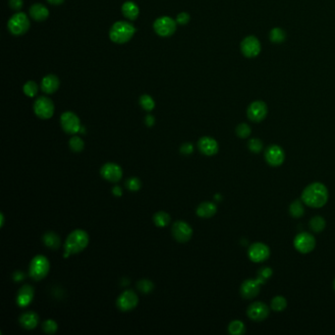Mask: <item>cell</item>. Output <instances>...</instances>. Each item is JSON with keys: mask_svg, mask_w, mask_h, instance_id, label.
Wrapping results in <instances>:
<instances>
[{"mask_svg": "<svg viewBox=\"0 0 335 335\" xmlns=\"http://www.w3.org/2000/svg\"><path fill=\"white\" fill-rule=\"evenodd\" d=\"M328 201V190L319 182L308 185L302 193V202L308 207L319 209L326 205Z\"/></svg>", "mask_w": 335, "mask_h": 335, "instance_id": "cell-1", "label": "cell"}, {"mask_svg": "<svg viewBox=\"0 0 335 335\" xmlns=\"http://www.w3.org/2000/svg\"><path fill=\"white\" fill-rule=\"evenodd\" d=\"M88 234L83 229H76L72 231L65 241L64 258H68L71 255L79 254L84 251L88 245Z\"/></svg>", "mask_w": 335, "mask_h": 335, "instance_id": "cell-2", "label": "cell"}, {"mask_svg": "<svg viewBox=\"0 0 335 335\" xmlns=\"http://www.w3.org/2000/svg\"><path fill=\"white\" fill-rule=\"evenodd\" d=\"M135 27L126 21H118L114 23L109 31L110 39L118 44L128 42L135 35Z\"/></svg>", "mask_w": 335, "mask_h": 335, "instance_id": "cell-3", "label": "cell"}, {"mask_svg": "<svg viewBox=\"0 0 335 335\" xmlns=\"http://www.w3.org/2000/svg\"><path fill=\"white\" fill-rule=\"evenodd\" d=\"M50 268L51 264L47 258L42 255H37L31 261L29 272L33 279L39 281L49 274Z\"/></svg>", "mask_w": 335, "mask_h": 335, "instance_id": "cell-4", "label": "cell"}, {"mask_svg": "<svg viewBox=\"0 0 335 335\" xmlns=\"http://www.w3.org/2000/svg\"><path fill=\"white\" fill-rule=\"evenodd\" d=\"M7 27H8L9 32L12 35H22L29 31L31 27V22H30L29 17L25 13L19 12V13L14 14L10 18V20L8 21Z\"/></svg>", "mask_w": 335, "mask_h": 335, "instance_id": "cell-5", "label": "cell"}, {"mask_svg": "<svg viewBox=\"0 0 335 335\" xmlns=\"http://www.w3.org/2000/svg\"><path fill=\"white\" fill-rule=\"evenodd\" d=\"M34 111L40 119H50L54 114V104L50 98L39 97L34 104Z\"/></svg>", "mask_w": 335, "mask_h": 335, "instance_id": "cell-6", "label": "cell"}, {"mask_svg": "<svg viewBox=\"0 0 335 335\" xmlns=\"http://www.w3.org/2000/svg\"><path fill=\"white\" fill-rule=\"evenodd\" d=\"M172 235L175 240L179 243H187L191 240L193 236V229L189 223L183 220H178L173 223L172 228Z\"/></svg>", "mask_w": 335, "mask_h": 335, "instance_id": "cell-7", "label": "cell"}, {"mask_svg": "<svg viewBox=\"0 0 335 335\" xmlns=\"http://www.w3.org/2000/svg\"><path fill=\"white\" fill-rule=\"evenodd\" d=\"M294 247L302 254H309L316 248V239L308 232H301L294 239Z\"/></svg>", "mask_w": 335, "mask_h": 335, "instance_id": "cell-8", "label": "cell"}, {"mask_svg": "<svg viewBox=\"0 0 335 335\" xmlns=\"http://www.w3.org/2000/svg\"><path fill=\"white\" fill-rule=\"evenodd\" d=\"M60 124L63 131L70 135H75L80 132L82 126L80 118L72 111L64 112L60 117Z\"/></svg>", "mask_w": 335, "mask_h": 335, "instance_id": "cell-9", "label": "cell"}, {"mask_svg": "<svg viewBox=\"0 0 335 335\" xmlns=\"http://www.w3.org/2000/svg\"><path fill=\"white\" fill-rule=\"evenodd\" d=\"M265 282V280L262 279L261 277L257 278V279H247L245 280L241 287H240V293L241 296L244 299L247 300H251L254 299L255 297H257L260 293V287L262 284H264Z\"/></svg>", "mask_w": 335, "mask_h": 335, "instance_id": "cell-10", "label": "cell"}, {"mask_svg": "<svg viewBox=\"0 0 335 335\" xmlns=\"http://www.w3.org/2000/svg\"><path fill=\"white\" fill-rule=\"evenodd\" d=\"M176 21L168 16H163L157 19L154 23L155 32L160 36H170L176 31Z\"/></svg>", "mask_w": 335, "mask_h": 335, "instance_id": "cell-11", "label": "cell"}, {"mask_svg": "<svg viewBox=\"0 0 335 335\" xmlns=\"http://www.w3.org/2000/svg\"><path fill=\"white\" fill-rule=\"evenodd\" d=\"M240 47H241L242 53L246 57L253 58L260 54L262 45H261L260 40L256 36L249 35L242 40Z\"/></svg>", "mask_w": 335, "mask_h": 335, "instance_id": "cell-12", "label": "cell"}, {"mask_svg": "<svg viewBox=\"0 0 335 335\" xmlns=\"http://www.w3.org/2000/svg\"><path fill=\"white\" fill-rule=\"evenodd\" d=\"M139 303V298L133 290L124 291L117 299V307L122 312H129L134 310Z\"/></svg>", "mask_w": 335, "mask_h": 335, "instance_id": "cell-13", "label": "cell"}, {"mask_svg": "<svg viewBox=\"0 0 335 335\" xmlns=\"http://www.w3.org/2000/svg\"><path fill=\"white\" fill-rule=\"evenodd\" d=\"M249 259L254 263L265 262L270 256L269 248L264 243H254L248 251Z\"/></svg>", "mask_w": 335, "mask_h": 335, "instance_id": "cell-14", "label": "cell"}, {"mask_svg": "<svg viewBox=\"0 0 335 335\" xmlns=\"http://www.w3.org/2000/svg\"><path fill=\"white\" fill-rule=\"evenodd\" d=\"M267 115V106L261 101L252 103L247 109V116L253 122H261Z\"/></svg>", "mask_w": 335, "mask_h": 335, "instance_id": "cell-15", "label": "cell"}, {"mask_svg": "<svg viewBox=\"0 0 335 335\" xmlns=\"http://www.w3.org/2000/svg\"><path fill=\"white\" fill-rule=\"evenodd\" d=\"M264 158L266 162L273 167L280 166L285 160V154L281 147L277 145L269 146L264 153Z\"/></svg>", "mask_w": 335, "mask_h": 335, "instance_id": "cell-16", "label": "cell"}, {"mask_svg": "<svg viewBox=\"0 0 335 335\" xmlns=\"http://www.w3.org/2000/svg\"><path fill=\"white\" fill-rule=\"evenodd\" d=\"M101 175L106 181L116 183L121 180L123 176L122 168L114 162H106L101 168Z\"/></svg>", "mask_w": 335, "mask_h": 335, "instance_id": "cell-17", "label": "cell"}, {"mask_svg": "<svg viewBox=\"0 0 335 335\" xmlns=\"http://www.w3.org/2000/svg\"><path fill=\"white\" fill-rule=\"evenodd\" d=\"M269 315V308L263 302L251 304L247 310V316L254 321H263Z\"/></svg>", "mask_w": 335, "mask_h": 335, "instance_id": "cell-18", "label": "cell"}, {"mask_svg": "<svg viewBox=\"0 0 335 335\" xmlns=\"http://www.w3.org/2000/svg\"><path fill=\"white\" fill-rule=\"evenodd\" d=\"M200 152L208 157H212L218 153V142L212 137H203L198 141Z\"/></svg>", "mask_w": 335, "mask_h": 335, "instance_id": "cell-19", "label": "cell"}, {"mask_svg": "<svg viewBox=\"0 0 335 335\" xmlns=\"http://www.w3.org/2000/svg\"><path fill=\"white\" fill-rule=\"evenodd\" d=\"M34 295H35V290L33 288V286H31L30 284L23 285L17 294L16 302L18 306L21 308L28 307L33 301Z\"/></svg>", "mask_w": 335, "mask_h": 335, "instance_id": "cell-20", "label": "cell"}, {"mask_svg": "<svg viewBox=\"0 0 335 335\" xmlns=\"http://www.w3.org/2000/svg\"><path fill=\"white\" fill-rule=\"evenodd\" d=\"M60 86V81L58 77L55 75H47L45 76L40 84L41 90L46 93V94H52L54 93Z\"/></svg>", "mask_w": 335, "mask_h": 335, "instance_id": "cell-21", "label": "cell"}, {"mask_svg": "<svg viewBox=\"0 0 335 335\" xmlns=\"http://www.w3.org/2000/svg\"><path fill=\"white\" fill-rule=\"evenodd\" d=\"M20 324L28 330L31 329H35L39 322V317L36 313L35 312H26L24 314L21 315L20 318H19Z\"/></svg>", "mask_w": 335, "mask_h": 335, "instance_id": "cell-22", "label": "cell"}, {"mask_svg": "<svg viewBox=\"0 0 335 335\" xmlns=\"http://www.w3.org/2000/svg\"><path fill=\"white\" fill-rule=\"evenodd\" d=\"M30 15L34 20L41 22L49 18L50 11L44 5L40 3H35L30 8Z\"/></svg>", "mask_w": 335, "mask_h": 335, "instance_id": "cell-23", "label": "cell"}, {"mask_svg": "<svg viewBox=\"0 0 335 335\" xmlns=\"http://www.w3.org/2000/svg\"><path fill=\"white\" fill-rule=\"evenodd\" d=\"M217 212L215 204L212 202H204L197 208V214L202 218H211Z\"/></svg>", "mask_w": 335, "mask_h": 335, "instance_id": "cell-24", "label": "cell"}, {"mask_svg": "<svg viewBox=\"0 0 335 335\" xmlns=\"http://www.w3.org/2000/svg\"><path fill=\"white\" fill-rule=\"evenodd\" d=\"M42 241L46 247L51 248L52 250H57L61 245L60 237L55 232H53V231L44 233L42 237Z\"/></svg>", "mask_w": 335, "mask_h": 335, "instance_id": "cell-25", "label": "cell"}, {"mask_svg": "<svg viewBox=\"0 0 335 335\" xmlns=\"http://www.w3.org/2000/svg\"><path fill=\"white\" fill-rule=\"evenodd\" d=\"M122 13L124 17L131 21H134L138 18L140 10L136 3H134L133 1H127L122 5Z\"/></svg>", "mask_w": 335, "mask_h": 335, "instance_id": "cell-26", "label": "cell"}, {"mask_svg": "<svg viewBox=\"0 0 335 335\" xmlns=\"http://www.w3.org/2000/svg\"><path fill=\"white\" fill-rule=\"evenodd\" d=\"M245 331V324L241 320H233L229 323L228 332L232 335H242Z\"/></svg>", "mask_w": 335, "mask_h": 335, "instance_id": "cell-27", "label": "cell"}, {"mask_svg": "<svg viewBox=\"0 0 335 335\" xmlns=\"http://www.w3.org/2000/svg\"><path fill=\"white\" fill-rule=\"evenodd\" d=\"M171 217L165 212H159L154 215V222L158 227H165L170 223Z\"/></svg>", "mask_w": 335, "mask_h": 335, "instance_id": "cell-28", "label": "cell"}, {"mask_svg": "<svg viewBox=\"0 0 335 335\" xmlns=\"http://www.w3.org/2000/svg\"><path fill=\"white\" fill-rule=\"evenodd\" d=\"M289 212L294 218H299L305 213V209L303 203L300 200L294 201L289 207Z\"/></svg>", "mask_w": 335, "mask_h": 335, "instance_id": "cell-29", "label": "cell"}, {"mask_svg": "<svg viewBox=\"0 0 335 335\" xmlns=\"http://www.w3.org/2000/svg\"><path fill=\"white\" fill-rule=\"evenodd\" d=\"M310 228L316 233H320L325 228V220L319 215L314 216L310 220Z\"/></svg>", "mask_w": 335, "mask_h": 335, "instance_id": "cell-30", "label": "cell"}, {"mask_svg": "<svg viewBox=\"0 0 335 335\" xmlns=\"http://www.w3.org/2000/svg\"><path fill=\"white\" fill-rule=\"evenodd\" d=\"M137 288L141 293L148 294V293H151L154 290L155 284L151 280H149V279H141L137 283Z\"/></svg>", "mask_w": 335, "mask_h": 335, "instance_id": "cell-31", "label": "cell"}, {"mask_svg": "<svg viewBox=\"0 0 335 335\" xmlns=\"http://www.w3.org/2000/svg\"><path fill=\"white\" fill-rule=\"evenodd\" d=\"M140 106L146 111H152L156 106V103L151 95L142 94L140 98Z\"/></svg>", "mask_w": 335, "mask_h": 335, "instance_id": "cell-32", "label": "cell"}, {"mask_svg": "<svg viewBox=\"0 0 335 335\" xmlns=\"http://www.w3.org/2000/svg\"><path fill=\"white\" fill-rule=\"evenodd\" d=\"M286 34L280 28H274L269 33V39L274 43H281L285 40Z\"/></svg>", "mask_w": 335, "mask_h": 335, "instance_id": "cell-33", "label": "cell"}, {"mask_svg": "<svg viewBox=\"0 0 335 335\" xmlns=\"http://www.w3.org/2000/svg\"><path fill=\"white\" fill-rule=\"evenodd\" d=\"M270 307L274 312H282L287 307V301L282 296H275L270 303Z\"/></svg>", "mask_w": 335, "mask_h": 335, "instance_id": "cell-34", "label": "cell"}, {"mask_svg": "<svg viewBox=\"0 0 335 335\" xmlns=\"http://www.w3.org/2000/svg\"><path fill=\"white\" fill-rule=\"evenodd\" d=\"M24 93L29 98H34L38 92V86L34 81H28L23 87Z\"/></svg>", "mask_w": 335, "mask_h": 335, "instance_id": "cell-35", "label": "cell"}, {"mask_svg": "<svg viewBox=\"0 0 335 335\" xmlns=\"http://www.w3.org/2000/svg\"><path fill=\"white\" fill-rule=\"evenodd\" d=\"M69 147L74 153H81L85 148V142L80 137L74 136L69 141Z\"/></svg>", "mask_w": 335, "mask_h": 335, "instance_id": "cell-36", "label": "cell"}, {"mask_svg": "<svg viewBox=\"0 0 335 335\" xmlns=\"http://www.w3.org/2000/svg\"><path fill=\"white\" fill-rule=\"evenodd\" d=\"M252 133V130H251V127L246 124V123H241V124H239L236 128V135L239 137V138H241V139H246L248 138Z\"/></svg>", "mask_w": 335, "mask_h": 335, "instance_id": "cell-37", "label": "cell"}, {"mask_svg": "<svg viewBox=\"0 0 335 335\" xmlns=\"http://www.w3.org/2000/svg\"><path fill=\"white\" fill-rule=\"evenodd\" d=\"M42 330L47 334H54L57 331V322L53 319H46L42 323Z\"/></svg>", "mask_w": 335, "mask_h": 335, "instance_id": "cell-38", "label": "cell"}, {"mask_svg": "<svg viewBox=\"0 0 335 335\" xmlns=\"http://www.w3.org/2000/svg\"><path fill=\"white\" fill-rule=\"evenodd\" d=\"M248 147H249V150L254 153V154H259L263 151V141L260 140V139H257V138H254V139H251L249 141V143H248Z\"/></svg>", "mask_w": 335, "mask_h": 335, "instance_id": "cell-39", "label": "cell"}, {"mask_svg": "<svg viewBox=\"0 0 335 335\" xmlns=\"http://www.w3.org/2000/svg\"><path fill=\"white\" fill-rule=\"evenodd\" d=\"M125 184L127 189L132 191V192H137V191H139L141 188V182L137 177H130Z\"/></svg>", "mask_w": 335, "mask_h": 335, "instance_id": "cell-40", "label": "cell"}, {"mask_svg": "<svg viewBox=\"0 0 335 335\" xmlns=\"http://www.w3.org/2000/svg\"><path fill=\"white\" fill-rule=\"evenodd\" d=\"M194 152V146L191 142H185L180 147V153L184 156H190Z\"/></svg>", "mask_w": 335, "mask_h": 335, "instance_id": "cell-41", "label": "cell"}, {"mask_svg": "<svg viewBox=\"0 0 335 335\" xmlns=\"http://www.w3.org/2000/svg\"><path fill=\"white\" fill-rule=\"evenodd\" d=\"M190 21V15L186 12H182L180 14L177 15V18H176V23L179 24V25H186L188 24Z\"/></svg>", "mask_w": 335, "mask_h": 335, "instance_id": "cell-42", "label": "cell"}, {"mask_svg": "<svg viewBox=\"0 0 335 335\" xmlns=\"http://www.w3.org/2000/svg\"><path fill=\"white\" fill-rule=\"evenodd\" d=\"M24 5L23 0H9V6L11 7L12 10L19 11L22 9Z\"/></svg>", "mask_w": 335, "mask_h": 335, "instance_id": "cell-43", "label": "cell"}, {"mask_svg": "<svg viewBox=\"0 0 335 335\" xmlns=\"http://www.w3.org/2000/svg\"><path fill=\"white\" fill-rule=\"evenodd\" d=\"M272 275V269L269 267H264L260 270L259 273V277H261L264 280H266L267 278H269Z\"/></svg>", "mask_w": 335, "mask_h": 335, "instance_id": "cell-44", "label": "cell"}, {"mask_svg": "<svg viewBox=\"0 0 335 335\" xmlns=\"http://www.w3.org/2000/svg\"><path fill=\"white\" fill-rule=\"evenodd\" d=\"M145 123H146V125H147L148 127H153V126L155 125V123H156V118H155L153 115L149 114V115H147L146 118H145Z\"/></svg>", "mask_w": 335, "mask_h": 335, "instance_id": "cell-45", "label": "cell"}, {"mask_svg": "<svg viewBox=\"0 0 335 335\" xmlns=\"http://www.w3.org/2000/svg\"><path fill=\"white\" fill-rule=\"evenodd\" d=\"M112 194L115 196V197H121L122 194H123V191H122V188L120 186H114L112 188Z\"/></svg>", "mask_w": 335, "mask_h": 335, "instance_id": "cell-46", "label": "cell"}, {"mask_svg": "<svg viewBox=\"0 0 335 335\" xmlns=\"http://www.w3.org/2000/svg\"><path fill=\"white\" fill-rule=\"evenodd\" d=\"M25 278V274L22 271H15L13 274V279L17 282L22 281Z\"/></svg>", "mask_w": 335, "mask_h": 335, "instance_id": "cell-47", "label": "cell"}, {"mask_svg": "<svg viewBox=\"0 0 335 335\" xmlns=\"http://www.w3.org/2000/svg\"><path fill=\"white\" fill-rule=\"evenodd\" d=\"M51 4L53 5H59V4H62L64 2V0H47Z\"/></svg>", "mask_w": 335, "mask_h": 335, "instance_id": "cell-48", "label": "cell"}, {"mask_svg": "<svg viewBox=\"0 0 335 335\" xmlns=\"http://www.w3.org/2000/svg\"><path fill=\"white\" fill-rule=\"evenodd\" d=\"M0 218H1V223H0V226L2 227L4 225V215H3V213L0 214Z\"/></svg>", "mask_w": 335, "mask_h": 335, "instance_id": "cell-49", "label": "cell"}, {"mask_svg": "<svg viewBox=\"0 0 335 335\" xmlns=\"http://www.w3.org/2000/svg\"><path fill=\"white\" fill-rule=\"evenodd\" d=\"M333 288H334V290H335V279H334V281H333Z\"/></svg>", "mask_w": 335, "mask_h": 335, "instance_id": "cell-50", "label": "cell"}]
</instances>
